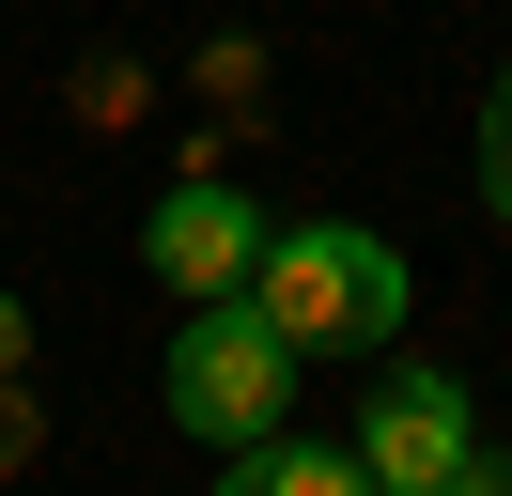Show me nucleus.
Listing matches in <instances>:
<instances>
[{
    "mask_svg": "<svg viewBox=\"0 0 512 496\" xmlns=\"http://www.w3.org/2000/svg\"><path fill=\"white\" fill-rule=\"evenodd\" d=\"M404 248L388 233H357V217H311V233H264V264H249V310L295 341V357H357V341H388L404 326Z\"/></svg>",
    "mask_w": 512,
    "mask_h": 496,
    "instance_id": "obj_1",
    "label": "nucleus"
},
{
    "mask_svg": "<svg viewBox=\"0 0 512 496\" xmlns=\"http://www.w3.org/2000/svg\"><path fill=\"white\" fill-rule=\"evenodd\" d=\"M295 341L264 326L249 295H187V341H171V419L202 434V450H249V434L295 419Z\"/></svg>",
    "mask_w": 512,
    "mask_h": 496,
    "instance_id": "obj_2",
    "label": "nucleus"
},
{
    "mask_svg": "<svg viewBox=\"0 0 512 496\" xmlns=\"http://www.w3.org/2000/svg\"><path fill=\"white\" fill-rule=\"evenodd\" d=\"M357 465H373V496H450L481 465V419L450 372H388L373 403H357Z\"/></svg>",
    "mask_w": 512,
    "mask_h": 496,
    "instance_id": "obj_3",
    "label": "nucleus"
},
{
    "mask_svg": "<svg viewBox=\"0 0 512 496\" xmlns=\"http://www.w3.org/2000/svg\"><path fill=\"white\" fill-rule=\"evenodd\" d=\"M140 264H156L171 295H249V264H264V202H249V186H218V171L156 186V217H140Z\"/></svg>",
    "mask_w": 512,
    "mask_h": 496,
    "instance_id": "obj_4",
    "label": "nucleus"
},
{
    "mask_svg": "<svg viewBox=\"0 0 512 496\" xmlns=\"http://www.w3.org/2000/svg\"><path fill=\"white\" fill-rule=\"evenodd\" d=\"M218 496H373V465L357 450H311V434H249V450H218Z\"/></svg>",
    "mask_w": 512,
    "mask_h": 496,
    "instance_id": "obj_5",
    "label": "nucleus"
},
{
    "mask_svg": "<svg viewBox=\"0 0 512 496\" xmlns=\"http://www.w3.org/2000/svg\"><path fill=\"white\" fill-rule=\"evenodd\" d=\"M481 202L512 217V62H497V109H481Z\"/></svg>",
    "mask_w": 512,
    "mask_h": 496,
    "instance_id": "obj_6",
    "label": "nucleus"
},
{
    "mask_svg": "<svg viewBox=\"0 0 512 496\" xmlns=\"http://www.w3.org/2000/svg\"><path fill=\"white\" fill-rule=\"evenodd\" d=\"M0 465H32V388L0 372Z\"/></svg>",
    "mask_w": 512,
    "mask_h": 496,
    "instance_id": "obj_7",
    "label": "nucleus"
},
{
    "mask_svg": "<svg viewBox=\"0 0 512 496\" xmlns=\"http://www.w3.org/2000/svg\"><path fill=\"white\" fill-rule=\"evenodd\" d=\"M0 372H32V295H0Z\"/></svg>",
    "mask_w": 512,
    "mask_h": 496,
    "instance_id": "obj_8",
    "label": "nucleus"
},
{
    "mask_svg": "<svg viewBox=\"0 0 512 496\" xmlns=\"http://www.w3.org/2000/svg\"><path fill=\"white\" fill-rule=\"evenodd\" d=\"M450 496H512V465H466V481H450Z\"/></svg>",
    "mask_w": 512,
    "mask_h": 496,
    "instance_id": "obj_9",
    "label": "nucleus"
}]
</instances>
